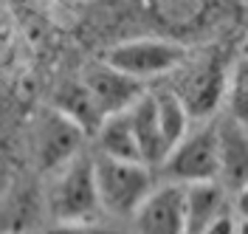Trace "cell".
<instances>
[{"label": "cell", "instance_id": "cell-21", "mask_svg": "<svg viewBox=\"0 0 248 234\" xmlns=\"http://www.w3.org/2000/svg\"><path fill=\"white\" fill-rule=\"evenodd\" d=\"M240 54H248V37H246V43L240 46Z\"/></svg>", "mask_w": 248, "mask_h": 234}, {"label": "cell", "instance_id": "cell-17", "mask_svg": "<svg viewBox=\"0 0 248 234\" xmlns=\"http://www.w3.org/2000/svg\"><path fill=\"white\" fill-rule=\"evenodd\" d=\"M206 0H158L161 12L170 17V20H189L203 9Z\"/></svg>", "mask_w": 248, "mask_h": 234}, {"label": "cell", "instance_id": "cell-13", "mask_svg": "<svg viewBox=\"0 0 248 234\" xmlns=\"http://www.w3.org/2000/svg\"><path fill=\"white\" fill-rule=\"evenodd\" d=\"M93 139H96V147H99V156L119 158V161H141L139 141H136V133H133V125H130L127 110L108 116V119L99 125V130H96ZM141 164H144V161H141Z\"/></svg>", "mask_w": 248, "mask_h": 234}, {"label": "cell", "instance_id": "cell-3", "mask_svg": "<svg viewBox=\"0 0 248 234\" xmlns=\"http://www.w3.org/2000/svg\"><path fill=\"white\" fill-rule=\"evenodd\" d=\"M164 181L172 184H203L217 181L220 156H217V122H192V127L178 139L167 161L158 167Z\"/></svg>", "mask_w": 248, "mask_h": 234}, {"label": "cell", "instance_id": "cell-9", "mask_svg": "<svg viewBox=\"0 0 248 234\" xmlns=\"http://www.w3.org/2000/svg\"><path fill=\"white\" fill-rule=\"evenodd\" d=\"M217 156L220 175L217 181L226 192H237L248 184V127L234 122L232 116L217 122Z\"/></svg>", "mask_w": 248, "mask_h": 234}, {"label": "cell", "instance_id": "cell-1", "mask_svg": "<svg viewBox=\"0 0 248 234\" xmlns=\"http://www.w3.org/2000/svg\"><path fill=\"white\" fill-rule=\"evenodd\" d=\"M93 178L102 212L110 218L133 220L139 206L158 187L155 170L141 161H119V158L96 156L93 158Z\"/></svg>", "mask_w": 248, "mask_h": 234}, {"label": "cell", "instance_id": "cell-18", "mask_svg": "<svg viewBox=\"0 0 248 234\" xmlns=\"http://www.w3.org/2000/svg\"><path fill=\"white\" fill-rule=\"evenodd\" d=\"M203 234H237V215H234V209H229V212H223L217 220H212L203 229Z\"/></svg>", "mask_w": 248, "mask_h": 234}, {"label": "cell", "instance_id": "cell-5", "mask_svg": "<svg viewBox=\"0 0 248 234\" xmlns=\"http://www.w3.org/2000/svg\"><path fill=\"white\" fill-rule=\"evenodd\" d=\"M178 79L172 82V91L184 102L192 122H212L220 105L226 102L229 71L223 68L220 57H201L195 62H186L175 71Z\"/></svg>", "mask_w": 248, "mask_h": 234}, {"label": "cell", "instance_id": "cell-2", "mask_svg": "<svg viewBox=\"0 0 248 234\" xmlns=\"http://www.w3.org/2000/svg\"><path fill=\"white\" fill-rule=\"evenodd\" d=\"M46 209L54 223H82L99 220L102 203L93 178V158L79 153L60 170L51 172L46 189Z\"/></svg>", "mask_w": 248, "mask_h": 234}, {"label": "cell", "instance_id": "cell-11", "mask_svg": "<svg viewBox=\"0 0 248 234\" xmlns=\"http://www.w3.org/2000/svg\"><path fill=\"white\" fill-rule=\"evenodd\" d=\"M184 209H186V234H203V229L217 220L223 212L232 209L229 192L220 181L186 184L184 187Z\"/></svg>", "mask_w": 248, "mask_h": 234}, {"label": "cell", "instance_id": "cell-12", "mask_svg": "<svg viewBox=\"0 0 248 234\" xmlns=\"http://www.w3.org/2000/svg\"><path fill=\"white\" fill-rule=\"evenodd\" d=\"M54 108L60 110L62 116H68L85 136H96L99 125L105 122V113L99 110L91 91L82 85V79L71 82V85H62V91L54 99Z\"/></svg>", "mask_w": 248, "mask_h": 234}, {"label": "cell", "instance_id": "cell-20", "mask_svg": "<svg viewBox=\"0 0 248 234\" xmlns=\"http://www.w3.org/2000/svg\"><path fill=\"white\" fill-rule=\"evenodd\" d=\"M237 234H248V220L237 218Z\"/></svg>", "mask_w": 248, "mask_h": 234}, {"label": "cell", "instance_id": "cell-8", "mask_svg": "<svg viewBox=\"0 0 248 234\" xmlns=\"http://www.w3.org/2000/svg\"><path fill=\"white\" fill-rule=\"evenodd\" d=\"M82 85L91 91V96L96 99L99 110L105 113V119L113 116V113H124V110L144 94V82L127 77V74L116 71V68H110L105 60H99V62H93L85 68Z\"/></svg>", "mask_w": 248, "mask_h": 234}, {"label": "cell", "instance_id": "cell-15", "mask_svg": "<svg viewBox=\"0 0 248 234\" xmlns=\"http://www.w3.org/2000/svg\"><path fill=\"white\" fill-rule=\"evenodd\" d=\"M226 105H229V116L234 122L248 127V54H240L237 62L229 68Z\"/></svg>", "mask_w": 248, "mask_h": 234}, {"label": "cell", "instance_id": "cell-19", "mask_svg": "<svg viewBox=\"0 0 248 234\" xmlns=\"http://www.w3.org/2000/svg\"><path fill=\"white\" fill-rule=\"evenodd\" d=\"M234 215L240 220H248V184L246 187H240L237 192H234V203H232Z\"/></svg>", "mask_w": 248, "mask_h": 234}, {"label": "cell", "instance_id": "cell-16", "mask_svg": "<svg viewBox=\"0 0 248 234\" xmlns=\"http://www.w3.org/2000/svg\"><path fill=\"white\" fill-rule=\"evenodd\" d=\"M46 234H122L99 220H82V223H54Z\"/></svg>", "mask_w": 248, "mask_h": 234}, {"label": "cell", "instance_id": "cell-7", "mask_svg": "<svg viewBox=\"0 0 248 234\" xmlns=\"http://www.w3.org/2000/svg\"><path fill=\"white\" fill-rule=\"evenodd\" d=\"M136 234H186L184 187L164 181L150 192V198L133 215Z\"/></svg>", "mask_w": 248, "mask_h": 234}, {"label": "cell", "instance_id": "cell-4", "mask_svg": "<svg viewBox=\"0 0 248 234\" xmlns=\"http://www.w3.org/2000/svg\"><path fill=\"white\" fill-rule=\"evenodd\" d=\"M189 51L186 46L175 40H161V37H139V40H124L119 46L108 48L102 60L122 71L127 77L147 82V79L172 77L181 65L186 62Z\"/></svg>", "mask_w": 248, "mask_h": 234}, {"label": "cell", "instance_id": "cell-6", "mask_svg": "<svg viewBox=\"0 0 248 234\" xmlns=\"http://www.w3.org/2000/svg\"><path fill=\"white\" fill-rule=\"evenodd\" d=\"M85 139L88 136L57 108L46 110L34 127V156H37L40 170L54 172L62 164H68L71 158H77L82 153Z\"/></svg>", "mask_w": 248, "mask_h": 234}, {"label": "cell", "instance_id": "cell-10", "mask_svg": "<svg viewBox=\"0 0 248 234\" xmlns=\"http://www.w3.org/2000/svg\"><path fill=\"white\" fill-rule=\"evenodd\" d=\"M127 116H130V125H133V133H136V141H139L141 161H144L147 167L158 170V167L167 161L172 144H170V139L164 136V127L158 122V110H155L153 94L144 91V94L127 108Z\"/></svg>", "mask_w": 248, "mask_h": 234}, {"label": "cell", "instance_id": "cell-14", "mask_svg": "<svg viewBox=\"0 0 248 234\" xmlns=\"http://www.w3.org/2000/svg\"><path fill=\"white\" fill-rule=\"evenodd\" d=\"M150 94H153L155 110H158V122L164 127V136H167L170 144L175 147L178 139L192 127V119H189L184 102L178 99V94H175L172 88H158V91H150Z\"/></svg>", "mask_w": 248, "mask_h": 234}]
</instances>
